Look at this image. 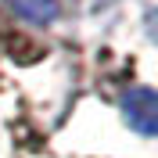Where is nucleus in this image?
Segmentation results:
<instances>
[{"instance_id":"obj_1","label":"nucleus","mask_w":158,"mask_h":158,"mask_svg":"<svg viewBox=\"0 0 158 158\" xmlns=\"http://www.w3.org/2000/svg\"><path fill=\"white\" fill-rule=\"evenodd\" d=\"M11 7L29 22H50L58 15V0H11Z\"/></svg>"},{"instance_id":"obj_2","label":"nucleus","mask_w":158,"mask_h":158,"mask_svg":"<svg viewBox=\"0 0 158 158\" xmlns=\"http://www.w3.org/2000/svg\"><path fill=\"white\" fill-rule=\"evenodd\" d=\"M137 101H140V108H129L126 104V115H129V122H137V129H144V133H155V122H151V94L148 90H140L137 94Z\"/></svg>"}]
</instances>
